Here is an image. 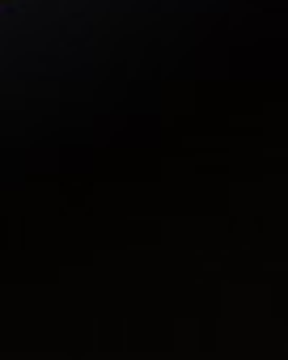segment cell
Returning a JSON list of instances; mask_svg holds the SVG:
<instances>
[]
</instances>
